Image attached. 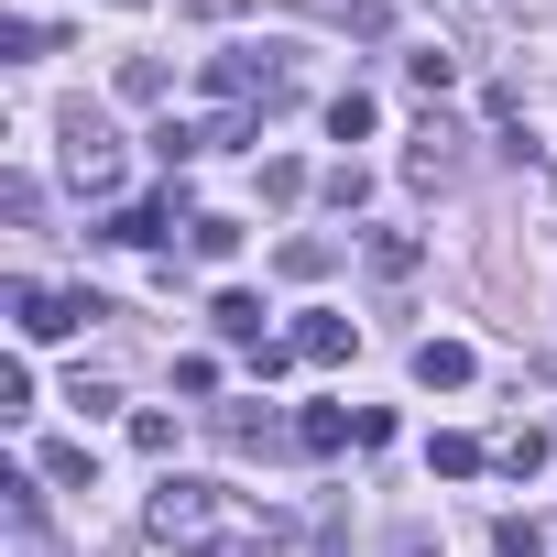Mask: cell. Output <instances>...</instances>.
Segmentation results:
<instances>
[{
  "mask_svg": "<svg viewBox=\"0 0 557 557\" xmlns=\"http://www.w3.org/2000/svg\"><path fill=\"white\" fill-rule=\"evenodd\" d=\"M230 524H240V513H230L219 481H164V492H153V535H164V546H230Z\"/></svg>",
  "mask_w": 557,
  "mask_h": 557,
  "instance_id": "6da1fadb",
  "label": "cell"
},
{
  "mask_svg": "<svg viewBox=\"0 0 557 557\" xmlns=\"http://www.w3.org/2000/svg\"><path fill=\"white\" fill-rule=\"evenodd\" d=\"M208 88L219 99H296V45H230V55H208Z\"/></svg>",
  "mask_w": 557,
  "mask_h": 557,
  "instance_id": "7a4b0ae2",
  "label": "cell"
},
{
  "mask_svg": "<svg viewBox=\"0 0 557 557\" xmlns=\"http://www.w3.org/2000/svg\"><path fill=\"white\" fill-rule=\"evenodd\" d=\"M66 175H77L88 197H110V186H121V143H110V121H99V110H66Z\"/></svg>",
  "mask_w": 557,
  "mask_h": 557,
  "instance_id": "3957f363",
  "label": "cell"
},
{
  "mask_svg": "<svg viewBox=\"0 0 557 557\" xmlns=\"http://www.w3.org/2000/svg\"><path fill=\"white\" fill-rule=\"evenodd\" d=\"M416 383H426V394H459V383H470V350H459V339H416Z\"/></svg>",
  "mask_w": 557,
  "mask_h": 557,
  "instance_id": "277c9868",
  "label": "cell"
},
{
  "mask_svg": "<svg viewBox=\"0 0 557 557\" xmlns=\"http://www.w3.org/2000/svg\"><path fill=\"white\" fill-rule=\"evenodd\" d=\"M405 175H416V186H448V175H459V143H448V132H426V143L405 153Z\"/></svg>",
  "mask_w": 557,
  "mask_h": 557,
  "instance_id": "5b68a950",
  "label": "cell"
},
{
  "mask_svg": "<svg viewBox=\"0 0 557 557\" xmlns=\"http://www.w3.org/2000/svg\"><path fill=\"white\" fill-rule=\"evenodd\" d=\"M208 318H219V339H240V350H262V296H219Z\"/></svg>",
  "mask_w": 557,
  "mask_h": 557,
  "instance_id": "8992f818",
  "label": "cell"
},
{
  "mask_svg": "<svg viewBox=\"0 0 557 557\" xmlns=\"http://www.w3.org/2000/svg\"><path fill=\"white\" fill-rule=\"evenodd\" d=\"M372 273L405 285V273H416V230H372Z\"/></svg>",
  "mask_w": 557,
  "mask_h": 557,
  "instance_id": "52a82bcc",
  "label": "cell"
},
{
  "mask_svg": "<svg viewBox=\"0 0 557 557\" xmlns=\"http://www.w3.org/2000/svg\"><path fill=\"white\" fill-rule=\"evenodd\" d=\"M296 350H307V361H350V318H307Z\"/></svg>",
  "mask_w": 557,
  "mask_h": 557,
  "instance_id": "ba28073f",
  "label": "cell"
},
{
  "mask_svg": "<svg viewBox=\"0 0 557 557\" xmlns=\"http://www.w3.org/2000/svg\"><path fill=\"white\" fill-rule=\"evenodd\" d=\"M339 437H350V416H339V405H307V416H296V448H318V459H329Z\"/></svg>",
  "mask_w": 557,
  "mask_h": 557,
  "instance_id": "9c48e42d",
  "label": "cell"
},
{
  "mask_svg": "<svg viewBox=\"0 0 557 557\" xmlns=\"http://www.w3.org/2000/svg\"><path fill=\"white\" fill-rule=\"evenodd\" d=\"M405 77H416V88H426V99H437V88H448V77H459V55H448V45H416V55H405Z\"/></svg>",
  "mask_w": 557,
  "mask_h": 557,
  "instance_id": "30bf717a",
  "label": "cell"
},
{
  "mask_svg": "<svg viewBox=\"0 0 557 557\" xmlns=\"http://www.w3.org/2000/svg\"><path fill=\"white\" fill-rule=\"evenodd\" d=\"M186 240H197V262H230L240 251V219H186Z\"/></svg>",
  "mask_w": 557,
  "mask_h": 557,
  "instance_id": "8fae6325",
  "label": "cell"
},
{
  "mask_svg": "<svg viewBox=\"0 0 557 557\" xmlns=\"http://www.w3.org/2000/svg\"><path fill=\"white\" fill-rule=\"evenodd\" d=\"M329 132H339V143H361V132H372V99H361V88H339V99H329Z\"/></svg>",
  "mask_w": 557,
  "mask_h": 557,
  "instance_id": "7c38bea8",
  "label": "cell"
},
{
  "mask_svg": "<svg viewBox=\"0 0 557 557\" xmlns=\"http://www.w3.org/2000/svg\"><path fill=\"white\" fill-rule=\"evenodd\" d=\"M110 12H143V0H110Z\"/></svg>",
  "mask_w": 557,
  "mask_h": 557,
  "instance_id": "4fadbf2b",
  "label": "cell"
}]
</instances>
